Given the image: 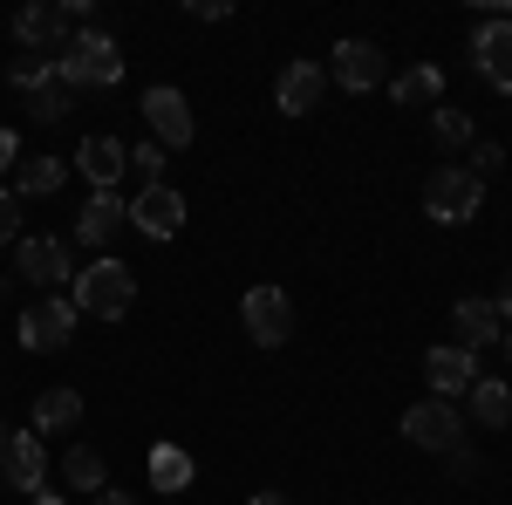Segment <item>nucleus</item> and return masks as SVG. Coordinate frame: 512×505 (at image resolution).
Masks as SVG:
<instances>
[{
	"instance_id": "obj_1",
	"label": "nucleus",
	"mask_w": 512,
	"mask_h": 505,
	"mask_svg": "<svg viewBox=\"0 0 512 505\" xmlns=\"http://www.w3.org/2000/svg\"><path fill=\"white\" fill-rule=\"evenodd\" d=\"M76 314H96V321H123L130 314V301H137V273L123 267L117 253H103L96 267H82L76 273Z\"/></svg>"
},
{
	"instance_id": "obj_2",
	"label": "nucleus",
	"mask_w": 512,
	"mask_h": 505,
	"mask_svg": "<svg viewBox=\"0 0 512 505\" xmlns=\"http://www.w3.org/2000/svg\"><path fill=\"white\" fill-rule=\"evenodd\" d=\"M55 69H62V82L69 89H117L123 82V55L110 35H96V28H76L69 35V48L55 55Z\"/></svg>"
},
{
	"instance_id": "obj_3",
	"label": "nucleus",
	"mask_w": 512,
	"mask_h": 505,
	"mask_svg": "<svg viewBox=\"0 0 512 505\" xmlns=\"http://www.w3.org/2000/svg\"><path fill=\"white\" fill-rule=\"evenodd\" d=\"M7 82L21 89V103H28V117H35V123H62L69 110H76V89L62 82V69H55L48 55H21V62L7 69Z\"/></svg>"
},
{
	"instance_id": "obj_4",
	"label": "nucleus",
	"mask_w": 512,
	"mask_h": 505,
	"mask_svg": "<svg viewBox=\"0 0 512 505\" xmlns=\"http://www.w3.org/2000/svg\"><path fill=\"white\" fill-rule=\"evenodd\" d=\"M478 205H485V178H472L465 164L431 171V185H424V212H431L437 226H465V219H478Z\"/></svg>"
},
{
	"instance_id": "obj_5",
	"label": "nucleus",
	"mask_w": 512,
	"mask_h": 505,
	"mask_svg": "<svg viewBox=\"0 0 512 505\" xmlns=\"http://www.w3.org/2000/svg\"><path fill=\"white\" fill-rule=\"evenodd\" d=\"M0 485L28 492V499L48 485V451H41L35 430H0Z\"/></svg>"
},
{
	"instance_id": "obj_6",
	"label": "nucleus",
	"mask_w": 512,
	"mask_h": 505,
	"mask_svg": "<svg viewBox=\"0 0 512 505\" xmlns=\"http://www.w3.org/2000/svg\"><path fill=\"white\" fill-rule=\"evenodd\" d=\"M69 35H76V21H69L62 0H35V7L14 14V41H21L28 55H48V62H55V55L69 48Z\"/></svg>"
},
{
	"instance_id": "obj_7",
	"label": "nucleus",
	"mask_w": 512,
	"mask_h": 505,
	"mask_svg": "<svg viewBox=\"0 0 512 505\" xmlns=\"http://www.w3.org/2000/svg\"><path fill=\"white\" fill-rule=\"evenodd\" d=\"M403 437H410L417 451H458V444H465V417H458L444 396H431V403H410V410H403Z\"/></svg>"
},
{
	"instance_id": "obj_8",
	"label": "nucleus",
	"mask_w": 512,
	"mask_h": 505,
	"mask_svg": "<svg viewBox=\"0 0 512 505\" xmlns=\"http://www.w3.org/2000/svg\"><path fill=\"white\" fill-rule=\"evenodd\" d=\"M239 321H246V335H253L260 349H280V342L294 335V301H287L280 287H253V294L239 301Z\"/></svg>"
},
{
	"instance_id": "obj_9",
	"label": "nucleus",
	"mask_w": 512,
	"mask_h": 505,
	"mask_svg": "<svg viewBox=\"0 0 512 505\" xmlns=\"http://www.w3.org/2000/svg\"><path fill=\"white\" fill-rule=\"evenodd\" d=\"M69 335H76V301H35V308L21 314V342L35 355H55V349H69Z\"/></svg>"
},
{
	"instance_id": "obj_10",
	"label": "nucleus",
	"mask_w": 512,
	"mask_h": 505,
	"mask_svg": "<svg viewBox=\"0 0 512 505\" xmlns=\"http://www.w3.org/2000/svg\"><path fill=\"white\" fill-rule=\"evenodd\" d=\"M130 226L144 239H178L185 233V198L171 192V185H144V192L130 198Z\"/></svg>"
},
{
	"instance_id": "obj_11",
	"label": "nucleus",
	"mask_w": 512,
	"mask_h": 505,
	"mask_svg": "<svg viewBox=\"0 0 512 505\" xmlns=\"http://www.w3.org/2000/svg\"><path fill=\"white\" fill-rule=\"evenodd\" d=\"M144 123L158 130V151H185L192 144V103L178 96V89H144Z\"/></svg>"
},
{
	"instance_id": "obj_12",
	"label": "nucleus",
	"mask_w": 512,
	"mask_h": 505,
	"mask_svg": "<svg viewBox=\"0 0 512 505\" xmlns=\"http://www.w3.org/2000/svg\"><path fill=\"white\" fill-rule=\"evenodd\" d=\"M14 273L35 280V287H62V280H76L62 239H14Z\"/></svg>"
},
{
	"instance_id": "obj_13",
	"label": "nucleus",
	"mask_w": 512,
	"mask_h": 505,
	"mask_svg": "<svg viewBox=\"0 0 512 505\" xmlns=\"http://www.w3.org/2000/svg\"><path fill=\"white\" fill-rule=\"evenodd\" d=\"M321 96H328V69L321 62H287L274 82V103L280 117H308V110H321Z\"/></svg>"
},
{
	"instance_id": "obj_14",
	"label": "nucleus",
	"mask_w": 512,
	"mask_h": 505,
	"mask_svg": "<svg viewBox=\"0 0 512 505\" xmlns=\"http://www.w3.org/2000/svg\"><path fill=\"white\" fill-rule=\"evenodd\" d=\"M472 69L492 82V89L512 96V21H485L472 35Z\"/></svg>"
},
{
	"instance_id": "obj_15",
	"label": "nucleus",
	"mask_w": 512,
	"mask_h": 505,
	"mask_svg": "<svg viewBox=\"0 0 512 505\" xmlns=\"http://www.w3.org/2000/svg\"><path fill=\"white\" fill-rule=\"evenodd\" d=\"M328 69H335V82H342V89H355V96H362V89H376V82H383V48L349 35V41H335Z\"/></svg>"
},
{
	"instance_id": "obj_16",
	"label": "nucleus",
	"mask_w": 512,
	"mask_h": 505,
	"mask_svg": "<svg viewBox=\"0 0 512 505\" xmlns=\"http://www.w3.org/2000/svg\"><path fill=\"white\" fill-rule=\"evenodd\" d=\"M76 171L96 185V192H117V178L130 171V151H123L117 137L96 130V137H82V144H76Z\"/></svg>"
},
{
	"instance_id": "obj_17",
	"label": "nucleus",
	"mask_w": 512,
	"mask_h": 505,
	"mask_svg": "<svg viewBox=\"0 0 512 505\" xmlns=\"http://www.w3.org/2000/svg\"><path fill=\"white\" fill-rule=\"evenodd\" d=\"M130 226V205L117 192H89V205L76 212V239L82 246H110V239Z\"/></svg>"
},
{
	"instance_id": "obj_18",
	"label": "nucleus",
	"mask_w": 512,
	"mask_h": 505,
	"mask_svg": "<svg viewBox=\"0 0 512 505\" xmlns=\"http://www.w3.org/2000/svg\"><path fill=\"white\" fill-rule=\"evenodd\" d=\"M424 376H431V396L451 403V396H465V389L478 383V362L465 349H451V342H437V349L424 355Z\"/></svg>"
},
{
	"instance_id": "obj_19",
	"label": "nucleus",
	"mask_w": 512,
	"mask_h": 505,
	"mask_svg": "<svg viewBox=\"0 0 512 505\" xmlns=\"http://www.w3.org/2000/svg\"><path fill=\"white\" fill-rule=\"evenodd\" d=\"M492 335H499V308H492V301H458V308H451V349L478 355Z\"/></svg>"
},
{
	"instance_id": "obj_20",
	"label": "nucleus",
	"mask_w": 512,
	"mask_h": 505,
	"mask_svg": "<svg viewBox=\"0 0 512 505\" xmlns=\"http://www.w3.org/2000/svg\"><path fill=\"white\" fill-rule=\"evenodd\" d=\"M437 96H444V69H431V62H417V69H403V76L390 82L396 110H424V103H437Z\"/></svg>"
},
{
	"instance_id": "obj_21",
	"label": "nucleus",
	"mask_w": 512,
	"mask_h": 505,
	"mask_svg": "<svg viewBox=\"0 0 512 505\" xmlns=\"http://www.w3.org/2000/svg\"><path fill=\"white\" fill-rule=\"evenodd\" d=\"M82 424V396L76 389H41L35 396V437H55V430Z\"/></svg>"
},
{
	"instance_id": "obj_22",
	"label": "nucleus",
	"mask_w": 512,
	"mask_h": 505,
	"mask_svg": "<svg viewBox=\"0 0 512 505\" xmlns=\"http://www.w3.org/2000/svg\"><path fill=\"white\" fill-rule=\"evenodd\" d=\"M62 178H69V164H55V157H21V164H14V198H55Z\"/></svg>"
},
{
	"instance_id": "obj_23",
	"label": "nucleus",
	"mask_w": 512,
	"mask_h": 505,
	"mask_svg": "<svg viewBox=\"0 0 512 505\" xmlns=\"http://www.w3.org/2000/svg\"><path fill=\"white\" fill-rule=\"evenodd\" d=\"M465 396H472V417L485 430H499V424H512V389L499 383V376H478L472 389H465Z\"/></svg>"
},
{
	"instance_id": "obj_24",
	"label": "nucleus",
	"mask_w": 512,
	"mask_h": 505,
	"mask_svg": "<svg viewBox=\"0 0 512 505\" xmlns=\"http://www.w3.org/2000/svg\"><path fill=\"white\" fill-rule=\"evenodd\" d=\"M62 478H69L76 492H103V485H110V471H103V451H89V444H76V451L62 458Z\"/></svg>"
},
{
	"instance_id": "obj_25",
	"label": "nucleus",
	"mask_w": 512,
	"mask_h": 505,
	"mask_svg": "<svg viewBox=\"0 0 512 505\" xmlns=\"http://www.w3.org/2000/svg\"><path fill=\"white\" fill-rule=\"evenodd\" d=\"M151 485H158V492H185V485H192V458H185L178 444H158V451H151Z\"/></svg>"
},
{
	"instance_id": "obj_26",
	"label": "nucleus",
	"mask_w": 512,
	"mask_h": 505,
	"mask_svg": "<svg viewBox=\"0 0 512 505\" xmlns=\"http://www.w3.org/2000/svg\"><path fill=\"white\" fill-rule=\"evenodd\" d=\"M437 144L444 151H472V117L465 110H437Z\"/></svg>"
},
{
	"instance_id": "obj_27",
	"label": "nucleus",
	"mask_w": 512,
	"mask_h": 505,
	"mask_svg": "<svg viewBox=\"0 0 512 505\" xmlns=\"http://www.w3.org/2000/svg\"><path fill=\"white\" fill-rule=\"evenodd\" d=\"M130 171H144L151 185H164V151L158 144H137V151H130Z\"/></svg>"
},
{
	"instance_id": "obj_28",
	"label": "nucleus",
	"mask_w": 512,
	"mask_h": 505,
	"mask_svg": "<svg viewBox=\"0 0 512 505\" xmlns=\"http://www.w3.org/2000/svg\"><path fill=\"white\" fill-rule=\"evenodd\" d=\"M499 164H506V151H499V144H472V164H465V171H472V178H485V171H499Z\"/></svg>"
},
{
	"instance_id": "obj_29",
	"label": "nucleus",
	"mask_w": 512,
	"mask_h": 505,
	"mask_svg": "<svg viewBox=\"0 0 512 505\" xmlns=\"http://www.w3.org/2000/svg\"><path fill=\"white\" fill-rule=\"evenodd\" d=\"M0 239H21V198L0 192Z\"/></svg>"
},
{
	"instance_id": "obj_30",
	"label": "nucleus",
	"mask_w": 512,
	"mask_h": 505,
	"mask_svg": "<svg viewBox=\"0 0 512 505\" xmlns=\"http://www.w3.org/2000/svg\"><path fill=\"white\" fill-rule=\"evenodd\" d=\"M14 164H21V137L0 123V171H14Z\"/></svg>"
},
{
	"instance_id": "obj_31",
	"label": "nucleus",
	"mask_w": 512,
	"mask_h": 505,
	"mask_svg": "<svg viewBox=\"0 0 512 505\" xmlns=\"http://www.w3.org/2000/svg\"><path fill=\"white\" fill-rule=\"evenodd\" d=\"M192 14H198V21H226L233 7H226V0H192Z\"/></svg>"
},
{
	"instance_id": "obj_32",
	"label": "nucleus",
	"mask_w": 512,
	"mask_h": 505,
	"mask_svg": "<svg viewBox=\"0 0 512 505\" xmlns=\"http://www.w3.org/2000/svg\"><path fill=\"white\" fill-rule=\"evenodd\" d=\"M444 458H451V471H458V478H472V471H478V458L465 451V444H458V451H444Z\"/></svg>"
},
{
	"instance_id": "obj_33",
	"label": "nucleus",
	"mask_w": 512,
	"mask_h": 505,
	"mask_svg": "<svg viewBox=\"0 0 512 505\" xmlns=\"http://www.w3.org/2000/svg\"><path fill=\"white\" fill-rule=\"evenodd\" d=\"M96 505H137V499H130V492H117V485H103V492H96Z\"/></svg>"
},
{
	"instance_id": "obj_34",
	"label": "nucleus",
	"mask_w": 512,
	"mask_h": 505,
	"mask_svg": "<svg viewBox=\"0 0 512 505\" xmlns=\"http://www.w3.org/2000/svg\"><path fill=\"white\" fill-rule=\"evenodd\" d=\"M492 308H499V321H512V280L499 287V301H492Z\"/></svg>"
},
{
	"instance_id": "obj_35",
	"label": "nucleus",
	"mask_w": 512,
	"mask_h": 505,
	"mask_svg": "<svg viewBox=\"0 0 512 505\" xmlns=\"http://www.w3.org/2000/svg\"><path fill=\"white\" fill-rule=\"evenodd\" d=\"M246 505H287V499H280V492H253Z\"/></svg>"
},
{
	"instance_id": "obj_36",
	"label": "nucleus",
	"mask_w": 512,
	"mask_h": 505,
	"mask_svg": "<svg viewBox=\"0 0 512 505\" xmlns=\"http://www.w3.org/2000/svg\"><path fill=\"white\" fill-rule=\"evenodd\" d=\"M28 505H62V499H48V492H35V499H28Z\"/></svg>"
},
{
	"instance_id": "obj_37",
	"label": "nucleus",
	"mask_w": 512,
	"mask_h": 505,
	"mask_svg": "<svg viewBox=\"0 0 512 505\" xmlns=\"http://www.w3.org/2000/svg\"><path fill=\"white\" fill-rule=\"evenodd\" d=\"M506 349H512V342H506Z\"/></svg>"
}]
</instances>
